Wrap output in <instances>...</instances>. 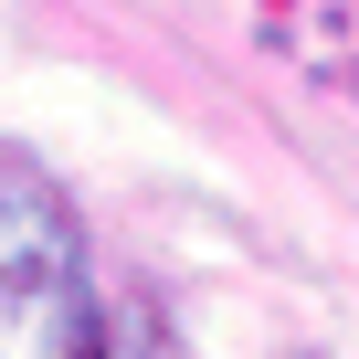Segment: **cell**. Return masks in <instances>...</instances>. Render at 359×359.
Instances as JSON below:
<instances>
[{
  "label": "cell",
  "instance_id": "obj_1",
  "mask_svg": "<svg viewBox=\"0 0 359 359\" xmlns=\"http://www.w3.org/2000/svg\"><path fill=\"white\" fill-rule=\"evenodd\" d=\"M0 359H106L74 201L22 148H0Z\"/></svg>",
  "mask_w": 359,
  "mask_h": 359
},
{
  "label": "cell",
  "instance_id": "obj_2",
  "mask_svg": "<svg viewBox=\"0 0 359 359\" xmlns=\"http://www.w3.org/2000/svg\"><path fill=\"white\" fill-rule=\"evenodd\" d=\"M106 359H180V348H169L158 317H137V327H106Z\"/></svg>",
  "mask_w": 359,
  "mask_h": 359
}]
</instances>
